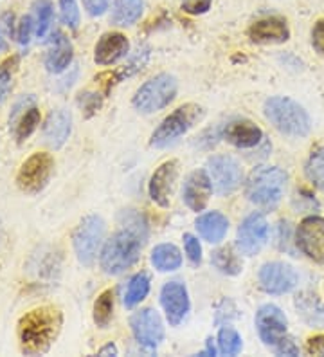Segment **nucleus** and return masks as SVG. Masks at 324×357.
Here are the masks:
<instances>
[{
	"label": "nucleus",
	"instance_id": "f257e3e1",
	"mask_svg": "<svg viewBox=\"0 0 324 357\" xmlns=\"http://www.w3.org/2000/svg\"><path fill=\"white\" fill-rule=\"evenodd\" d=\"M146 236L148 229L144 218L137 213L125 215L123 227L108 240L101 251V269L107 275H121L130 269L139 260Z\"/></svg>",
	"mask_w": 324,
	"mask_h": 357
},
{
	"label": "nucleus",
	"instance_id": "f03ea898",
	"mask_svg": "<svg viewBox=\"0 0 324 357\" xmlns=\"http://www.w3.org/2000/svg\"><path fill=\"white\" fill-rule=\"evenodd\" d=\"M63 314L58 307L43 305L29 310L18 321V341L22 352L27 356H42L49 352L60 335Z\"/></svg>",
	"mask_w": 324,
	"mask_h": 357
},
{
	"label": "nucleus",
	"instance_id": "7ed1b4c3",
	"mask_svg": "<svg viewBox=\"0 0 324 357\" xmlns=\"http://www.w3.org/2000/svg\"><path fill=\"white\" fill-rule=\"evenodd\" d=\"M265 116L277 132L288 137H307L311 130V119L298 101L285 96H272L265 101Z\"/></svg>",
	"mask_w": 324,
	"mask_h": 357
},
{
	"label": "nucleus",
	"instance_id": "20e7f679",
	"mask_svg": "<svg viewBox=\"0 0 324 357\" xmlns=\"http://www.w3.org/2000/svg\"><path fill=\"white\" fill-rule=\"evenodd\" d=\"M286 190V174L277 166H265L252 172L247 183V199L259 208L272 209Z\"/></svg>",
	"mask_w": 324,
	"mask_h": 357
},
{
	"label": "nucleus",
	"instance_id": "39448f33",
	"mask_svg": "<svg viewBox=\"0 0 324 357\" xmlns=\"http://www.w3.org/2000/svg\"><path fill=\"white\" fill-rule=\"evenodd\" d=\"M206 116L203 107L196 103H186L173 110L164 121L160 123L155 132L151 134L150 144L153 149H166L175 141H178L182 135H186L193 127H196Z\"/></svg>",
	"mask_w": 324,
	"mask_h": 357
},
{
	"label": "nucleus",
	"instance_id": "423d86ee",
	"mask_svg": "<svg viewBox=\"0 0 324 357\" xmlns=\"http://www.w3.org/2000/svg\"><path fill=\"white\" fill-rule=\"evenodd\" d=\"M177 91L178 83L175 76L159 75L137 89L132 103L141 114L159 112L175 100Z\"/></svg>",
	"mask_w": 324,
	"mask_h": 357
},
{
	"label": "nucleus",
	"instance_id": "0eeeda50",
	"mask_svg": "<svg viewBox=\"0 0 324 357\" xmlns=\"http://www.w3.org/2000/svg\"><path fill=\"white\" fill-rule=\"evenodd\" d=\"M105 220L100 215H88L79 222L72 235V245L76 258L83 266H92L100 253V248L105 238Z\"/></svg>",
	"mask_w": 324,
	"mask_h": 357
},
{
	"label": "nucleus",
	"instance_id": "6e6552de",
	"mask_svg": "<svg viewBox=\"0 0 324 357\" xmlns=\"http://www.w3.org/2000/svg\"><path fill=\"white\" fill-rule=\"evenodd\" d=\"M54 170V159L47 152H36L26 159L17 174V186L24 193L35 195L47 186Z\"/></svg>",
	"mask_w": 324,
	"mask_h": 357
},
{
	"label": "nucleus",
	"instance_id": "1a4fd4ad",
	"mask_svg": "<svg viewBox=\"0 0 324 357\" xmlns=\"http://www.w3.org/2000/svg\"><path fill=\"white\" fill-rule=\"evenodd\" d=\"M256 328L259 340L267 347L276 350L285 340H288V319L285 312L276 305H263L256 312Z\"/></svg>",
	"mask_w": 324,
	"mask_h": 357
},
{
	"label": "nucleus",
	"instance_id": "9d476101",
	"mask_svg": "<svg viewBox=\"0 0 324 357\" xmlns=\"http://www.w3.org/2000/svg\"><path fill=\"white\" fill-rule=\"evenodd\" d=\"M208 175L218 195H229L242 184V168L229 155H215L208 161Z\"/></svg>",
	"mask_w": 324,
	"mask_h": 357
},
{
	"label": "nucleus",
	"instance_id": "9b49d317",
	"mask_svg": "<svg viewBox=\"0 0 324 357\" xmlns=\"http://www.w3.org/2000/svg\"><path fill=\"white\" fill-rule=\"evenodd\" d=\"M295 244L310 260L324 266V218L307 217L295 231Z\"/></svg>",
	"mask_w": 324,
	"mask_h": 357
},
{
	"label": "nucleus",
	"instance_id": "f8f14e48",
	"mask_svg": "<svg viewBox=\"0 0 324 357\" xmlns=\"http://www.w3.org/2000/svg\"><path fill=\"white\" fill-rule=\"evenodd\" d=\"M130 327L137 343L144 349H157L164 340V325L159 312L153 309H143L135 312L130 319Z\"/></svg>",
	"mask_w": 324,
	"mask_h": 357
},
{
	"label": "nucleus",
	"instance_id": "ddd939ff",
	"mask_svg": "<svg viewBox=\"0 0 324 357\" xmlns=\"http://www.w3.org/2000/svg\"><path fill=\"white\" fill-rule=\"evenodd\" d=\"M298 273L285 261H268L259 269V285L267 294H286L298 285Z\"/></svg>",
	"mask_w": 324,
	"mask_h": 357
},
{
	"label": "nucleus",
	"instance_id": "4468645a",
	"mask_svg": "<svg viewBox=\"0 0 324 357\" xmlns=\"http://www.w3.org/2000/svg\"><path fill=\"white\" fill-rule=\"evenodd\" d=\"M238 248L243 255L259 253L268 240V222L261 213H251L238 227Z\"/></svg>",
	"mask_w": 324,
	"mask_h": 357
},
{
	"label": "nucleus",
	"instance_id": "2eb2a0df",
	"mask_svg": "<svg viewBox=\"0 0 324 357\" xmlns=\"http://www.w3.org/2000/svg\"><path fill=\"white\" fill-rule=\"evenodd\" d=\"M178 177V161L171 159V161H166L153 172L150 178V184H148V192H150L151 201L159 204L160 208H168L169 202H171L173 188L177 183Z\"/></svg>",
	"mask_w": 324,
	"mask_h": 357
},
{
	"label": "nucleus",
	"instance_id": "dca6fc26",
	"mask_svg": "<svg viewBox=\"0 0 324 357\" xmlns=\"http://www.w3.org/2000/svg\"><path fill=\"white\" fill-rule=\"evenodd\" d=\"M160 303L166 312L169 325L177 327L190 312V294L184 283L168 282L160 291Z\"/></svg>",
	"mask_w": 324,
	"mask_h": 357
},
{
	"label": "nucleus",
	"instance_id": "f3484780",
	"mask_svg": "<svg viewBox=\"0 0 324 357\" xmlns=\"http://www.w3.org/2000/svg\"><path fill=\"white\" fill-rule=\"evenodd\" d=\"M213 192L215 190H213L211 178H209L208 172L196 170L186 178L184 190H182V199H184V202H186V206L191 211L199 213V211L206 209Z\"/></svg>",
	"mask_w": 324,
	"mask_h": 357
},
{
	"label": "nucleus",
	"instance_id": "a211bd4d",
	"mask_svg": "<svg viewBox=\"0 0 324 357\" xmlns=\"http://www.w3.org/2000/svg\"><path fill=\"white\" fill-rule=\"evenodd\" d=\"M249 38L254 44H285L290 38V29L285 18L267 17L249 27Z\"/></svg>",
	"mask_w": 324,
	"mask_h": 357
},
{
	"label": "nucleus",
	"instance_id": "6ab92c4d",
	"mask_svg": "<svg viewBox=\"0 0 324 357\" xmlns=\"http://www.w3.org/2000/svg\"><path fill=\"white\" fill-rule=\"evenodd\" d=\"M130 42L123 33H105L94 49V61L98 66H112L117 60L126 56Z\"/></svg>",
	"mask_w": 324,
	"mask_h": 357
},
{
	"label": "nucleus",
	"instance_id": "aec40b11",
	"mask_svg": "<svg viewBox=\"0 0 324 357\" xmlns=\"http://www.w3.org/2000/svg\"><path fill=\"white\" fill-rule=\"evenodd\" d=\"M224 137L236 149H254L263 139V132L249 119H234L225 127Z\"/></svg>",
	"mask_w": 324,
	"mask_h": 357
},
{
	"label": "nucleus",
	"instance_id": "412c9836",
	"mask_svg": "<svg viewBox=\"0 0 324 357\" xmlns=\"http://www.w3.org/2000/svg\"><path fill=\"white\" fill-rule=\"evenodd\" d=\"M70 130H72V116L67 110L58 109L49 114L47 121L43 125V141L51 149L58 150L67 143Z\"/></svg>",
	"mask_w": 324,
	"mask_h": 357
},
{
	"label": "nucleus",
	"instance_id": "4be33fe9",
	"mask_svg": "<svg viewBox=\"0 0 324 357\" xmlns=\"http://www.w3.org/2000/svg\"><path fill=\"white\" fill-rule=\"evenodd\" d=\"M74 56L72 44L63 33H56V36H52L51 47H49L47 54H45V67L49 73H63L67 67L70 66Z\"/></svg>",
	"mask_w": 324,
	"mask_h": 357
},
{
	"label": "nucleus",
	"instance_id": "5701e85b",
	"mask_svg": "<svg viewBox=\"0 0 324 357\" xmlns=\"http://www.w3.org/2000/svg\"><path fill=\"white\" fill-rule=\"evenodd\" d=\"M196 229L203 240H208L211 244H218L229 231V220L220 211H209L196 218Z\"/></svg>",
	"mask_w": 324,
	"mask_h": 357
},
{
	"label": "nucleus",
	"instance_id": "b1692460",
	"mask_svg": "<svg viewBox=\"0 0 324 357\" xmlns=\"http://www.w3.org/2000/svg\"><path fill=\"white\" fill-rule=\"evenodd\" d=\"M151 264L160 273H171L182 266V255L177 245L160 244L151 251Z\"/></svg>",
	"mask_w": 324,
	"mask_h": 357
},
{
	"label": "nucleus",
	"instance_id": "393cba45",
	"mask_svg": "<svg viewBox=\"0 0 324 357\" xmlns=\"http://www.w3.org/2000/svg\"><path fill=\"white\" fill-rule=\"evenodd\" d=\"M143 9V0H116L112 9V22L116 26H132L141 18Z\"/></svg>",
	"mask_w": 324,
	"mask_h": 357
},
{
	"label": "nucleus",
	"instance_id": "a878e982",
	"mask_svg": "<svg viewBox=\"0 0 324 357\" xmlns=\"http://www.w3.org/2000/svg\"><path fill=\"white\" fill-rule=\"evenodd\" d=\"M295 307L302 319L310 325H324V303L311 294H301L295 300Z\"/></svg>",
	"mask_w": 324,
	"mask_h": 357
},
{
	"label": "nucleus",
	"instance_id": "bb28decb",
	"mask_svg": "<svg viewBox=\"0 0 324 357\" xmlns=\"http://www.w3.org/2000/svg\"><path fill=\"white\" fill-rule=\"evenodd\" d=\"M31 17L35 20V35L38 38H43L47 35L52 18H54V8H52L51 0H36V2H33Z\"/></svg>",
	"mask_w": 324,
	"mask_h": 357
},
{
	"label": "nucleus",
	"instance_id": "cd10ccee",
	"mask_svg": "<svg viewBox=\"0 0 324 357\" xmlns=\"http://www.w3.org/2000/svg\"><path fill=\"white\" fill-rule=\"evenodd\" d=\"M213 266L227 276H236L242 273V260L234 253L233 248H220L211 255Z\"/></svg>",
	"mask_w": 324,
	"mask_h": 357
},
{
	"label": "nucleus",
	"instance_id": "c85d7f7f",
	"mask_svg": "<svg viewBox=\"0 0 324 357\" xmlns=\"http://www.w3.org/2000/svg\"><path fill=\"white\" fill-rule=\"evenodd\" d=\"M148 292H150V278H148L146 273H139L130 280L128 287H126L125 305L128 309L139 305L148 296Z\"/></svg>",
	"mask_w": 324,
	"mask_h": 357
},
{
	"label": "nucleus",
	"instance_id": "c756f323",
	"mask_svg": "<svg viewBox=\"0 0 324 357\" xmlns=\"http://www.w3.org/2000/svg\"><path fill=\"white\" fill-rule=\"evenodd\" d=\"M114 316V292L112 289H107L105 292H101L98 300L94 303V312H92V318L94 323L100 328H107L112 321Z\"/></svg>",
	"mask_w": 324,
	"mask_h": 357
},
{
	"label": "nucleus",
	"instance_id": "7c9ffc66",
	"mask_svg": "<svg viewBox=\"0 0 324 357\" xmlns=\"http://www.w3.org/2000/svg\"><path fill=\"white\" fill-rule=\"evenodd\" d=\"M304 174L308 181L324 193V149H317L310 153L304 165Z\"/></svg>",
	"mask_w": 324,
	"mask_h": 357
},
{
	"label": "nucleus",
	"instance_id": "2f4dec72",
	"mask_svg": "<svg viewBox=\"0 0 324 357\" xmlns=\"http://www.w3.org/2000/svg\"><path fill=\"white\" fill-rule=\"evenodd\" d=\"M40 125V110L36 107H31L26 112L22 114L20 119L17 123V130H15V137H17L18 143H24V141L29 137L33 132L36 130V127Z\"/></svg>",
	"mask_w": 324,
	"mask_h": 357
},
{
	"label": "nucleus",
	"instance_id": "473e14b6",
	"mask_svg": "<svg viewBox=\"0 0 324 357\" xmlns=\"http://www.w3.org/2000/svg\"><path fill=\"white\" fill-rule=\"evenodd\" d=\"M18 56H11L0 63V103H4L6 98L13 89V78L18 67Z\"/></svg>",
	"mask_w": 324,
	"mask_h": 357
},
{
	"label": "nucleus",
	"instance_id": "72a5a7b5",
	"mask_svg": "<svg viewBox=\"0 0 324 357\" xmlns=\"http://www.w3.org/2000/svg\"><path fill=\"white\" fill-rule=\"evenodd\" d=\"M218 347H220V352L225 354V356H238L243 349L242 335L231 327L222 328L220 334H218Z\"/></svg>",
	"mask_w": 324,
	"mask_h": 357
},
{
	"label": "nucleus",
	"instance_id": "f704fd0d",
	"mask_svg": "<svg viewBox=\"0 0 324 357\" xmlns=\"http://www.w3.org/2000/svg\"><path fill=\"white\" fill-rule=\"evenodd\" d=\"M60 17L61 22L69 29H78L82 15H79V8L76 0H60Z\"/></svg>",
	"mask_w": 324,
	"mask_h": 357
},
{
	"label": "nucleus",
	"instance_id": "c9c22d12",
	"mask_svg": "<svg viewBox=\"0 0 324 357\" xmlns=\"http://www.w3.org/2000/svg\"><path fill=\"white\" fill-rule=\"evenodd\" d=\"M78 105L82 107V110L85 112L86 118H91L92 114H95L101 107V98L100 94L95 92H82L78 96Z\"/></svg>",
	"mask_w": 324,
	"mask_h": 357
},
{
	"label": "nucleus",
	"instance_id": "e433bc0d",
	"mask_svg": "<svg viewBox=\"0 0 324 357\" xmlns=\"http://www.w3.org/2000/svg\"><path fill=\"white\" fill-rule=\"evenodd\" d=\"M33 33H35V20H33V17H31V15L22 17L20 22L17 24V33H15L18 44L22 45L29 44L31 35H33Z\"/></svg>",
	"mask_w": 324,
	"mask_h": 357
},
{
	"label": "nucleus",
	"instance_id": "4c0bfd02",
	"mask_svg": "<svg viewBox=\"0 0 324 357\" xmlns=\"http://www.w3.org/2000/svg\"><path fill=\"white\" fill-rule=\"evenodd\" d=\"M184 248H186L187 258L191 260V264L200 266V261H202V245H200L199 238H194L193 235H184Z\"/></svg>",
	"mask_w": 324,
	"mask_h": 357
},
{
	"label": "nucleus",
	"instance_id": "58836bf2",
	"mask_svg": "<svg viewBox=\"0 0 324 357\" xmlns=\"http://www.w3.org/2000/svg\"><path fill=\"white\" fill-rule=\"evenodd\" d=\"M213 0H182V9L190 15H202L211 8Z\"/></svg>",
	"mask_w": 324,
	"mask_h": 357
},
{
	"label": "nucleus",
	"instance_id": "ea45409f",
	"mask_svg": "<svg viewBox=\"0 0 324 357\" xmlns=\"http://www.w3.org/2000/svg\"><path fill=\"white\" fill-rule=\"evenodd\" d=\"M311 45L317 51V54L324 58V18L317 20V24L311 29Z\"/></svg>",
	"mask_w": 324,
	"mask_h": 357
},
{
	"label": "nucleus",
	"instance_id": "a19ab883",
	"mask_svg": "<svg viewBox=\"0 0 324 357\" xmlns=\"http://www.w3.org/2000/svg\"><path fill=\"white\" fill-rule=\"evenodd\" d=\"M110 6V0H83V8L91 17H101Z\"/></svg>",
	"mask_w": 324,
	"mask_h": 357
},
{
	"label": "nucleus",
	"instance_id": "79ce46f5",
	"mask_svg": "<svg viewBox=\"0 0 324 357\" xmlns=\"http://www.w3.org/2000/svg\"><path fill=\"white\" fill-rule=\"evenodd\" d=\"M307 352L311 356H324V334L314 335L307 341Z\"/></svg>",
	"mask_w": 324,
	"mask_h": 357
},
{
	"label": "nucleus",
	"instance_id": "37998d69",
	"mask_svg": "<svg viewBox=\"0 0 324 357\" xmlns=\"http://www.w3.org/2000/svg\"><path fill=\"white\" fill-rule=\"evenodd\" d=\"M108 354H110V356H117V349H116V344L108 343L107 347H103V349L100 350V356H108Z\"/></svg>",
	"mask_w": 324,
	"mask_h": 357
},
{
	"label": "nucleus",
	"instance_id": "c03bdc74",
	"mask_svg": "<svg viewBox=\"0 0 324 357\" xmlns=\"http://www.w3.org/2000/svg\"><path fill=\"white\" fill-rule=\"evenodd\" d=\"M215 354H216V350H215V347H213V340H209L208 341V350H206L202 356H215Z\"/></svg>",
	"mask_w": 324,
	"mask_h": 357
},
{
	"label": "nucleus",
	"instance_id": "a18cd8bd",
	"mask_svg": "<svg viewBox=\"0 0 324 357\" xmlns=\"http://www.w3.org/2000/svg\"><path fill=\"white\" fill-rule=\"evenodd\" d=\"M2 240H4V229H2V222H0V245H2Z\"/></svg>",
	"mask_w": 324,
	"mask_h": 357
},
{
	"label": "nucleus",
	"instance_id": "49530a36",
	"mask_svg": "<svg viewBox=\"0 0 324 357\" xmlns=\"http://www.w3.org/2000/svg\"><path fill=\"white\" fill-rule=\"evenodd\" d=\"M0 51H2V49H0Z\"/></svg>",
	"mask_w": 324,
	"mask_h": 357
}]
</instances>
